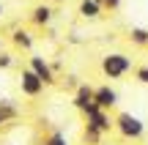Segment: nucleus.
I'll list each match as a JSON object with an SVG mask.
<instances>
[{
    "label": "nucleus",
    "instance_id": "obj_1",
    "mask_svg": "<svg viewBox=\"0 0 148 145\" xmlns=\"http://www.w3.org/2000/svg\"><path fill=\"white\" fill-rule=\"evenodd\" d=\"M132 69H134V63H132V58H129L126 52H107L104 58H101V74H104L107 80H121V77H126Z\"/></svg>",
    "mask_w": 148,
    "mask_h": 145
},
{
    "label": "nucleus",
    "instance_id": "obj_2",
    "mask_svg": "<svg viewBox=\"0 0 148 145\" xmlns=\"http://www.w3.org/2000/svg\"><path fill=\"white\" fill-rule=\"evenodd\" d=\"M115 131L123 140H143L145 134V123L132 112H118L115 115Z\"/></svg>",
    "mask_w": 148,
    "mask_h": 145
},
{
    "label": "nucleus",
    "instance_id": "obj_3",
    "mask_svg": "<svg viewBox=\"0 0 148 145\" xmlns=\"http://www.w3.org/2000/svg\"><path fill=\"white\" fill-rule=\"evenodd\" d=\"M85 126H93V129H99L101 134H110L112 129H115V118H110V110L99 107V104H90L88 110H85Z\"/></svg>",
    "mask_w": 148,
    "mask_h": 145
},
{
    "label": "nucleus",
    "instance_id": "obj_4",
    "mask_svg": "<svg viewBox=\"0 0 148 145\" xmlns=\"http://www.w3.org/2000/svg\"><path fill=\"white\" fill-rule=\"evenodd\" d=\"M44 85H47V82H44L41 77H38L36 71L30 69V66H27V69H22V74H19V91L25 93V96H30V99L41 96Z\"/></svg>",
    "mask_w": 148,
    "mask_h": 145
},
{
    "label": "nucleus",
    "instance_id": "obj_5",
    "mask_svg": "<svg viewBox=\"0 0 148 145\" xmlns=\"http://www.w3.org/2000/svg\"><path fill=\"white\" fill-rule=\"evenodd\" d=\"M93 101L104 110H112V107H118V91L112 85H99V88H93Z\"/></svg>",
    "mask_w": 148,
    "mask_h": 145
},
{
    "label": "nucleus",
    "instance_id": "obj_6",
    "mask_svg": "<svg viewBox=\"0 0 148 145\" xmlns=\"http://www.w3.org/2000/svg\"><path fill=\"white\" fill-rule=\"evenodd\" d=\"M27 66H30V69L36 71V74L41 77V80L47 82V85H52V82H55V71H52V66H49V63H47L44 58H38V55H33V58L27 60Z\"/></svg>",
    "mask_w": 148,
    "mask_h": 145
},
{
    "label": "nucleus",
    "instance_id": "obj_7",
    "mask_svg": "<svg viewBox=\"0 0 148 145\" xmlns=\"http://www.w3.org/2000/svg\"><path fill=\"white\" fill-rule=\"evenodd\" d=\"M71 104L79 110V112H85V110L93 104V88L90 85H77V91H74V99H71Z\"/></svg>",
    "mask_w": 148,
    "mask_h": 145
},
{
    "label": "nucleus",
    "instance_id": "obj_8",
    "mask_svg": "<svg viewBox=\"0 0 148 145\" xmlns=\"http://www.w3.org/2000/svg\"><path fill=\"white\" fill-rule=\"evenodd\" d=\"M52 16H55V8H52L49 3H41V5H36V8L30 11V22H33V25H38V27L49 25Z\"/></svg>",
    "mask_w": 148,
    "mask_h": 145
},
{
    "label": "nucleus",
    "instance_id": "obj_9",
    "mask_svg": "<svg viewBox=\"0 0 148 145\" xmlns=\"http://www.w3.org/2000/svg\"><path fill=\"white\" fill-rule=\"evenodd\" d=\"M77 14L82 16V19H99V16L104 14V5H101L99 0H79Z\"/></svg>",
    "mask_w": 148,
    "mask_h": 145
},
{
    "label": "nucleus",
    "instance_id": "obj_10",
    "mask_svg": "<svg viewBox=\"0 0 148 145\" xmlns=\"http://www.w3.org/2000/svg\"><path fill=\"white\" fill-rule=\"evenodd\" d=\"M11 41H14V47L25 49V52H30V49H33V36H30V30H16L14 36H11Z\"/></svg>",
    "mask_w": 148,
    "mask_h": 145
},
{
    "label": "nucleus",
    "instance_id": "obj_11",
    "mask_svg": "<svg viewBox=\"0 0 148 145\" xmlns=\"http://www.w3.org/2000/svg\"><path fill=\"white\" fill-rule=\"evenodd\" d=\"M129 41L134 44V47H148V27H132L129 30Z\"/></svg>",
    "mask_w": 148,
    "mask_h": 145
},
{
    "label": "nucleus",
    "instance_id": "obj_12",
    "mask_svg": "<svg viewBox=\"0 0 148 145\" xmlns=\"http://www.w3.org/2000/svg\"><path fill=\"white\" fill-rule=\"evenodd\" d=\"M101 137H104V134H101L99 129H93V126H85V131H82V140L88 142V145H99Z\"/></svg>",
    "mask_w": 148,
    "mask_h": 145
},
{
    "label": "nucleus",
    "instance_id": "obj_13",
    "mask_svg": "<svg viewBox=\"0 0 148 145\" xmlns=\"http://www.w3.org/2000/svg\"><path fill=\"white\" fill-rule=\"evenodd\" d=\"M0 112H3L5 120H8V118H16V115H19V110H16V104L11 101V99H0Z\"/></svg>",
    "mask_w": 148,
    "mask_h": 145
},
{
    "label": "nucleus",
    "instance_id": "obj_14",
    "mask_svg": "<svg viewBox=\"0 0 148 145\" xmlns=\"http://www.w3.org/2000/svg\"><path fill=\"white\" fill-rule=\"evenodd\" d=\"M134 80H137L140 85H148V63L134 66Z\"/></svg>",
    "mask_w": 148,
    "mask_h": 145
},
{
    "label": "nucleus",
    "instance_id": "obj_15",
    "mask_svg": "<svg viewBox=\"0 0 148 145\" xmlns=\"http://www.w3.org/2000/svg\"><path fill=\"white\" fill-rule=\"evenodd\" d=\"M44 145H69V142H66V137L60 134V131H52V134L47 137V142H44Z\"/></svg>",
    "mask_w": 148,
    "mask_h": 145
},
{
    "label": "nucleus",
    "instance_id": "obj_16",
    "mask_svg": "<svg viewBox=\"0 0 148 145\" xmlns=\"http://www.w3.org/2000/svg\"><path fill=\"white\" fill-rule=\"evenodd\" d=\"M11 66H14V55L0 49V69H11Z\"/></svg>",
    "mask_w": 148,
    "mask_h": 145
},
{
    "label": "nucleus",
    "instance_id": "obj_17",
    "mask_svg": "<svg viewBox=\"0 0 148 145\" xmlns=\"http://www.w3.org/2000/svg\"><path fill=\"white\" fill-rule=\"evenodd\" d=\"M99 3L104 5V11H118V8H121V3H123V0H99Z\"/></svg>",
    "mask_w": 148,
    "mask_h": 145
},
{
    "label": "nucleus",
    "instance_id": "obj_18",
    "mask_svg": "<svg viewBox=\"0 0 148 145\" xmlns=\"http://www.w3.org/2000/svg\"><path fill=\"white\" fill-rule=\"evenodd\" d=\"M66 85H69V88H77L79 82H77V77H69V80H66Z\"/></svg>",
    "mask_w": 148,
    "mask_h": 145
},
{
    "label": "nucleus",
    "instance_id": "obj_19",
    "mask_svg": "<svg viewBox=\"0 0 148 145\" xmlns=\"http://www.w3.org/2000/svg\"><path fill=\"white\" fill-rule=\"evenodd\" d=\"M3 123H5V115H3V112H0V126H3Z\"/></svg>",
    "mask_w": 148,
    "mask_h": 145
},
{
    "label": "nucleus",
    "instance_id": "obj_20",
    "mask_svg": "<svg viewBox=\"0 0 148 145\" xmlns=\"http://www.w3.org/2000/svg\"><path fill=\"white\" fill-rule=\"evenodd\" d=\"M99 145H115V142H99Z\"/></svg>",
    "mask_w": 148,
    "mask_h": 145
},
{
    "label": "nucleus",
    "instance_id": "obj_21",
    "mask_svg": "<svg viewBox=\"0 0 148 145\" xmlns=\"http://www.w3.org/2000/svg\"><path fill=\"white\" fill-rule=\"evenodd\" d=\"M0 14H3V5H0Z\"/></svg>",
    "mask_w": 148,
    "mask_h": 145
}]
</instances>
